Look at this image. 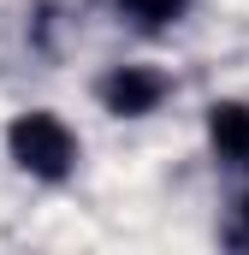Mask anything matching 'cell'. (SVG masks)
<instances>
[{"mask_svg": "<svg viewBox=\"0 0 249 255\" xmlns=\"http://www.w3.org/2000/svg\"><path fill=\"white\" fill-rule=\"evenodd\" d=\"M6 154L30 178L60 184V178H71V166H77V136H71V125H65L60 113H18L6 125Z\"/></svg>", "mask_w": 249, "mask_h": 255, "instance_id": "obj_1", "label": "cell"}, {"mask_svg": "<svg viewBox=\"0 0 249 255\" xmlns=\"http://www.w3.org/2000/svg\"><path fill=\"white\" fill-rule=\"evenodd\" d=\"M166 71H154V65H113L101 83H95V95H101V107L107 113H119V119H142V113H154L160 101H166Z\"/></svg>", "mask_w": 249, "mask_h": 255, "instance_id": "obj_2", "label": "cell"}, {"mask_svg": "<svg viewBox=\"0 0 249 255\" xmlns=\"http://www.w3.org/2000/svg\"><path fill=\"white\" fill-rule=\"evenodd\" d=\"M208 142L226 166H249V101H214L208 107Z\"/></svg>", "mask_w": 249, "mask_h": 255, "instance_id": "obj_3", "label": "cell"}, {"mask_svg": "<svg viewBox=\"0 0 249 255\" xmlns=\"http://www.w3.org/2000/svg\"><path fill=\"white\" fill-rule=\"evenodd\" d=\"M119 6L142 24V30H160V24H178V18H184L190 0H119Z\"/></svg>", "mask_w": 249, "mask_h": 255, "instance_id": "obj_4", "label": "cell"}, {"mask_svg": "<svg viewBox=\"0 0 249 255\" xmlns=\"http://www.w3.org/2000/svg\"><path fill=\"white\" fill-rule=\"evenodd\" d=\"M244 220H249V196H244Z\"/></svg>", "mask_w": 249, "mask_h": 255, "instance_id": "obj_5", "label": "cell"}]
</instances>
